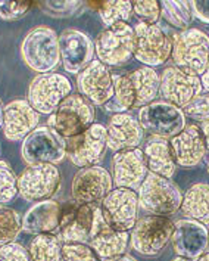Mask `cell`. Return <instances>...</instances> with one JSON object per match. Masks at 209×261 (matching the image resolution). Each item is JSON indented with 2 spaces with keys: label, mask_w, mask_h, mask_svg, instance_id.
<instances>
[{
  "label": "cell",
  "mask_w": 209,
  "mask_h": 261,
  "mask_svg": "<svg viewBox=\"0 0 209 261\" xmlns=\"http://www.w3.org/2000/svg\"><path fill=\"white\" fill-rule=\"evenodd\" d=\"M40 121V114L27 99H15L3 107V133L11 142H21L33 133Z\"/></svg>",
  "instance_id": "7402d4cb"
},
{
  "label": "cell",
  "mask_w": 209,
  "mask_h": 261,
  "mask_svg": "<svg viewBox=\"0 0 209 261\" xmlns=\"http://www.w3.org/2000/svg\"><path fill=\"white\" fill-rule=\"evenodd\" d=\"M200 80H202V86H203V90L209 93V67L208 69L205 71V74L200 77Z\"/></svg>",
  "instance_id": "b9f144b4"
},
{
  "label": "cell",
  "mask_w": 209,
  "mask_h": 261,
  "mask_svg": "<svg viewBox=\"0 0 209 261\" xmlns=\"http://www.w3.org/2000/svg\"><path fill=\"white\" fill-rule=\"evenodd\" d=\"M59 50L64 68L71 74H80L95 59V43L80 30L68 28L59 36Z\"/></svg>",
  "instance_id": "d6986e66"
},
{
  "label": "cell",
  "mask_w": 209,
  "mask_h": 261,
  "mask_svg": "<svg viewBox=\"0 0 209 261\" xmlns=\"http://www.w3.org/2000/svg\"><path fill=\"white\" fill-rule=\"evenodd\" d=\"M72 84L67 75L46 72L34 77L28 86L27 100L39 114L52 115L57 107L70 96Z\"/></svg>",
  "instance_id": "30bf717a"
},
{
  "label": "cell",
  "mask_w": 209,
  "mask_h": 261,
  "mask_svg": "<svg viewBox=\"0 0 209 261\" xmlns=\"http://www.w3.org/2000/svg\"><path fill=\"white\" fill-rule=\"evenodd\" d=\"M183 112L189 117L206 120L209 118V93H203L196 97L187 107L183 108Z\"/></svg>",
  "instance_id": "f35d334b"
},
{
  "label": "cell",
  "mask_w": 209,
  "mask_h": 261,
  "mask_svg": "<svg viewBox=\"0 0 209 261\" xmlns=\"http://www.w3.org/2000/svg\"><path fill=\"white\" fill-rule=\"evenodd\" d=\"M108 148L113 152L139 148L144 139V130L137 118L123 112L113 114L106 127Z\"/></svg>",
  "instance_id": "cb8c5ba5"
},
{
  "label": "cell",
  "mask_w": 209,
  "mask_h": 261,
  "mask_svg": "<svg viewBox=\"0 0 209 261\" xmlns=\"http://www.w3.org/2000/svg\"><path fill=\"white\" fill-rule=\"evenodd\" d=\"M95 117V108L85 97L80 93L70 95L49 117L47 125L68 140L92 127Z\"/></svg>",
  "instance_id": "52a82bcc"
},
{
  "label": "cell",
  "mask_w": 209,
  "mask_h": 261,
  "mask_svg": "<svg viewBox=\"0 0 209 261\" xmlns=\"http://www.w3.org/2000/svg\"><path fill=\"white\" fill-rule=\"evenodd\" d=\"M140 206L152 216L168 217L182 208V189L171 179L149 173L137 189Z\"/></svg>",
  "instance_id": "277c9868"
},
{
  "label": "cell",
  "mask_w": 209,
  "mask_h": 261,
  "mask_svg": "<svg viewBox=\"0 0 209 261\" xmlns=\"http://www.w3.org/2000/svg\"><path fill=\"white\" fill-rule=\"evenodd\" d=\"M171 58L174 67L202 77L209 67V36L197 28L184 30L174 39Z\"/></svg>",
  "instance_id": "5b68a950"
},
{
  "label": "cell",
  "mask_w": 209,
  "mask_h": 261,
  "mask_svg": "<svg viewBox=\"0 0 209 261\" xmlns=\"http://www.w3.org/2000/svg\"><path fill=\"white\" fill-rule=\"evenodd\" d=\"M199 127H200V130H202V135H203L205 143H206V148H208V151H209V118L203 120Z\"/></svg>",
  "instance_id": "60d3db41"
},
{
  "label": "cell",
  "mask_w": 209,
  "mask_h": 261,
  "mask_svg": "<svg viewBox=\"0 0 209 261\" xmlns=\"http://www.w3.org/2000/svg\"><path fill=\"white\" fill-rule=\"evenodd\" d=\"M143 153H144V160L149 168V173H155L167 179L174 177L177 164L174 161L168 139L151 136L144 143Z\"/></svg>",
  "instance_id": "4316f807"
},
{
  "label": "cell",
  "mask_w": 209,
  "mask_h": 261,
  "mask_svg": "<svg viewBox=\"0 0 209 261\" xmlns=\"http://www.w3.org/2000/svg\"><path fill=\"white\" fill-rule=\"evenodd\" d=\"M112 180L116 188L139 189L149 174L144 153L140 148L115 152L112 156Z\"/></svg>",
  "instance_id": "ffe728a7"
},
{
  "label": "cell",
  "mask_w": 209,
  "mask_h": 261,
  "mask_svg": "<svg viewBox=\"0 0 209 261\" xmlns=\"http://www.w3.org/2000/svg\"><path fill=\"white\" fill-rule=\"evenodd\" d=\"M108 148V132L103 124L95 123L85 132L67 140V156L77 167L98 165Z\"/></svg>",
  "instance_id": "5bb4252c"
},
{
  "label": "cell",
  "mask_w": 209,
  "mask_h": 261,
  "mask_svg": "<svg viewBox=\"0 0 209 261\" xmlns=\"http://www.w3.org/2000/svg\"><path fill=\"white\" fill-rule=\"evenodd\" d=\"M113 180L108 170L93 165L80 168L72 179V198L80 204L98 205L111 192Z\"/></svg>",
  "instance_id": "2e32d148"
},
{
  "label": "cell",
  "mask_w": 209,
  "mask_h": 261,
  "mask_svg": "<svg viewBox=\"0 0 209 261\" xmlns=\"http://www.w3.org/2000/svg\"><path fill=\"white\" fill-rule=\"evenodd\" d=\"M3 103H2V100H0V128H2V125H3Z\"/></svg>",
  "instance_id": "ee69618b"
},
{
  "label": "cell",
  "mask_w": 209,
  "mask_h": 261,
  "mask_svg": "<svg viewBox=\"0 0 209 261\" xmlns=\"http://www.w3.org/2000/svg\"><path fill=\"white\" fill-rule=\"evenodd\" d=\"M175 223L169 217L144 216L137 220L130 233V245L141 255L161 254L172 239Z\"/></svg>",
  "instance_id": "ba28073f"
},
{
  "label": "cell",
  "mask_w": 209,
  "mask_h": 261,
  "mask_svg": "<svg viewBox=\"0 0 209 261\" xmlns=\"http://www.w3.org/2000/svg\"><path fill=\"white\" fill-rule=\"evenodd\" d=\"M136 50V33L128 22H116L99 33L95 41V52L106 67L127 64Z\"/></svg>",
  "instance_id": "8992f818"
},
{
  "label": "cell",
  "mask_w": 209,
  "mask_h": 261,
  "mask_svg": "<svg viewBox=\"0 0 209 261\" xmlns=\"http://www.w3.org/2000/svg\"><path fill=\"white\" fill-rule=\"evenodd\" d=\"M87 244L98 254L100 260L108 261L127 254V248L130 245V233L115 230L105 221Z\"/></svg>",
  "instance_id": "484cf974"
},
{
  "label": "cell",
  "mask_w": 209,
  "mask_h": 261,
  "mask_svg": "<svg viewBox=\"0 0 209 261\" xmlns=\"http://www.w3.org/2000/svg\"><path fill=\"white\" fill-rule=\"evenodd\" d=\"M190 8L200 21L209 24V2H192Z\"/></svg>",
  "instance_id": "ab89813d"
},
{
  "label": "cell",
  "mask_w": 209,
  "mask_h": 261,
  "mask_svg": "<svg viewBox=\"0 0 209 261\" xmlns=\"http://www.w3.org/2000/svg\"><path fill=\"white\" fill-rule=\"evenodd\" d=\"M0 261H33L25 247L18 242H11L0 247Z\"/></svg>",
  "instance_id": "74e56055"
},
{
  "label": "cell",
  "mask_w": 209,
  "mask_h": 261,
  "mask_svg": "<svg viewBox=\"0 0 209 261\" xmlns=\"http://www.w3.org/2000/svg\"><path fill=\"white\" fill-rule=\"evenodd\" d=\"M62 205L55 199H46L29 206L22 217V230L31 234L55 233L61 226Z\"/></svg>",
  "instance_id": "d4e9b609"
},
{
  "label": "cell",
  "mask_w": 209,
  "mask_h": 261,
  "mask_svg": "<svg viewBox=\"0 0 209 261\" xmlns=\"http://www.w3.org/2000/svg\"><path fill=\"white\" fill-rule=\"evenodd\" d=\"M21 55L28 68L46 74L57 68L61 61L59 36L49 27L33 28L21 43Z\"/></svg>",
  "instance_id": "3957f363"
},
{
  "label": "cell",
  "mask_w": 209,
  "mask_h": 261,
  "mask_svg": "<svg viewBox=\"0 0 209 261\" xmlns=\"http://www.w3.org/2000/svg\"><path fill=\"white\" fill-rule=\"evenodd\" d=\"M77 87L92 105L105 107L113 97V74L100 61H93L78 74Z\"/></svg>",
  "instance_id": "ac0fdd59"
},
{
  "label": "cell",
  "mask_w": 209,
  "mask_h": 261,
  "mask_svg": "<svg viewBox=\"0 0 209 261\" xmlns=\"http://www.w3.org/2000/svg\"><path fill=\"white\" fill-rule=\"evenodd\" d=\"M136 50L134 58L144 67H159L172 55V41L159 25L139 22L134 27Z\"/></svg>",
  "instance_id": "9a60e30c"
},
{
  "label": "cell",
  "mask_w": 209,
  "mask_h": 261,
  "mask_svg": "<svg viewBox=\"0 0 209 261\" xmlns=\"http://www.w3.org/2000/svg\"><path fill=\"white\" fill-rule=\"evenodd\" d=\"M197 261H209V252H205L202 257H199V258H197Z\"/></svg>",
  "instance_id": "f6af8a7d"
},
{
  "label": "cell",
  "mask_w": 209,
  "mask_h": 261,
  "mask_svg": "<svg viewBox=\"0 0 209 261\" xmlns=\"http://www.w3.org/2000/svg\"><path fill=\"white\" fill-rule=\"evenodd\" d=\"M31 9V3L28 2H8L0 0V19L3 21H18L25 16Z\"/></svg>",
  "instance_id": "8d00e7d4"
},
{
  "label": "cell",
  "mask_w": 209,
  "mask_h": 261,
  "mask_svg": "<svg viewBox=\"0 0 209 261\" xmlns=\"http://www.w3.org/2000/svg\"><path fill=\"white\" fill-rule=\"evenodd\" d=\"M62 261H102L88 244H62Z\"/></svg>",
  "instance_id": "836d02e7"
},
{
  "label": "cell",
  "mask_w": 209,
  "mask_h": 261,
  "mask_svg": "<svg viewBox=\"0 0 209 261\" xmlns=\"http://www.w3.org/2000/svg\"><path fill=\"white\" fill-rule=\"evenodd\" d=\"M174 252L178 257L197 260L202 257L209 245V230L205 224L190 219L175 221V229L171 239Z\"/></svg>",
  "instance_id": "44dd1931"
},
{
  "label": "cell",
  "mask_w": 209,
  "mask_h": 261,
  "mask_svg": "<svg viewBox=\"0 0 209 261\" xmlns=\"http://www.w3.org/2000/svg\"><path fill=\"white\" fill-rule=\"evenodd\" d=\"M103 223L100 206L80 204L72 199L62 205L57 236L62 244H87Z\"/></svg>",
  "instance_id": "7a4b0ae2"
},
{
  "label": "cell",
  "mask_w": 209,
  "mask_h": 261,
  "mask_svg": "<svg viewBox=\"0 0 209 261\" xmlns=\"http://www.w3.org/2000/svg\"><path fill=\"white\" fill-rule=\"evenodd\" d=\"M28 252L33 261H62V241L55 233L36 234L28 245Z\"/></svg>",
  "instance_id": "f1b7e54d"
},
{
  "label": "cell",
  "mask_w": 209,
  "mask_h": 261,
  "mask_svg": "<svg viewBox=\"0 0 209 261\" xmlns=\"http://www.w3.org/2000/svg\"><path fill=\"white\" fill-rule=\"evenodd\" d=\"M39 6L44 14L55 18H65L77 12L81 8V3L80 2H40Z\"/></svg>",
  "instance_id": "d590c367"
},
{
  "label": "cell",
  "mask_w": 209,
  "mask_h": 261,
  "mask_svg": "<svg viewBox=\"0 0 209 261\" xmlns=\"http://www.w3.org/2000/svg\"><path fill=\"white\" fill-rule=\"evenodd\" d=\"M21 155L28 165L59 164L67 156V139L49 125L37 127L22 140Z\"/></svg>",
  "instance_id": "9c48e42d"
},
{
  "label": "cell",
  "mask_w": 209,
  "mask_h": 261,
  "mask_svg": "<svg viewBox=\"0 0 209 261\" xmlns=\"http://www.w3.org/2000/svg\"><path fill=\"white\" fill-rule=\"evenodd\" d=\"M139 195L133 189L115 188L100 202L105 221L112 229L130 232L139 220Z\"/></svg>",
  "instance_id": "7c38bea8"
},
{
  "label": "cell",
  "mask_w": 209,
  "mask_h": 261,
  "mask_svg": "<svg viewBox=\"0 0 209 261\" xmlns=\"http://www.w3.org/2000/svg\"><path fill=\"white\" fill-rule=\"evenodd\" d=\"M139 123L152 136L171 139L180 135L186 127V114L178 107L159 100L143 107L139 112Z\"/></svg>",
  "instance_id": "8fae6325"
},
{
  "label": "cell",
  "mask_w": 209,
  "mask_h": 261,
  "mask_svg": "<svg viewBox=\"0 0 209 261\" xmlns=\"http://www.w3.org/2000/svg\"><path fill=\"white\" fill-rule=\"evenodd\" d=\"M133 14L139 18L140 22L154 25L161 16V2L156 0L133 2Z\"/></svg>",
  "instance_id": "e575fe53"
},
{
  "label": "cell",
  "mask_w": 209,
  "mask_h": 261,
  "mask_svg": "<svg viewBox=\"0 0 209 261\" xmlns=\"http://www.w3.org/2000/svg\"><path fill=\"white\" fill-rule=\"evenodd\" d=\"M202 80L197 75H190L177 67H168L162 71L159 95L165 102L184 108L202 95Z\"/></svg>",
  "instance_id": "e0dca14e"
},
{
  "label": "cell",
  "mask_w": 209,
  "mask_h": 261,
  "mask_svg": "<svg viewBox=\"0 0 209 261\" xmlns=\"http://www.w3.org/2000/svg\"><path fill=\"white\" fill-rule=\"evenodd\" d=\"M182 213L186 219L209 224V185L196 183L183 195Z\"/></svg>",
  "instance_id": "83f0119b"
},
{
  "label": "cell",
  "mask_w": 209,
  "mask_h": 261,
  "mask_svg": "<svg viewBox=\"0 0 209 261\" xmlns=\"http://www.w3.org/2000/svg\"><path fill=\"white\" fill-rule=\"evenodd\" d=\"M208 173H209V161H208Z\"/></svg>",
  "instance_id": "7dc6e473"
},
{
  "label": "cell",
  "mask_w": 209,
  "mask_h": 261,
  "mask_svg": "<svg viewBox=\"0 0 209 261\" xmlns=\"http://www.w3.org/2000/svg\"><path fill=\"white\" fill-rule=\"evenodd\" d=\"M113 97L105 110L123 114L151 105L159 95L161 75L151 67H141L123 75H113Z\"/></svg>",
  "instance_id": "6da1fadb"
},
{
  "label": "cell",
  "mask_w": 209,
  "mask_h": 261,
  "mask_svg": "<svg viewBox=\"0 0 209 261\" xmlns=\"http://www.w3.org/2000/svg\"><path fill=\"white\" fill-rule=\"evenodd\" d=\"M108 261H137L133 255H130V254H124V255H120V257H116V258H112V260Z\"/></svg>",
  "instance_id": "7bdbcfd3"
},
{
  "label": "cell",
  "mask_w": 209,
  "mask_h": 261,
  "mask_svg": "<svg viewBox=\"0 0 209 261\" xmlns=\"http://www.w3.org/2000/svg\"><path fill=\"white\" fill-rule=\"evenodd\" d=\"M16 195H19L18 176L15 174L11 165L0 160V205L12 202Z\"/></svg>",
  "instance_id": "d6a6232c"
},
{
  "label": "cell",
  "mask_w": 209,
  "mask_h": 261,
  "mask_svg": "<svg viewBox=\"0 0 209 261\" xmlns=\"http://www.w3.org/2000/svg\"><path fill=\"white\" fill-rule=\"evenodd\" d=\"M175 164L182 168H193L202 163L208 148L199 125H186L180 135L169 140Z\"/></svg>",
  "instance_id": "603a6c76"
},
{
  "label": "cell",
  "mask_w": 209,
  "mask_h": 261,
  "mask_svg": "<svg viewBox=\"0 0 209 261\" xmlns=\"http://www.w3.org/2000/svg\"><path fill=\"white\" fill-rule=\"evenodd\" d=\"M171 261H195V260H189V258H184V257H178V255H177V257H174Z\"/></svg>",
  "instance_id": "bcb514c9"
},
{
  "label": "cell",
  "mask_w": 209,
  "mask_h": 261,
  "mask_svg": "<svg viewBox=\"0 0 209 261\" xmlns=\"http://www.w3.org/2000/svg\"><path fill=\"white\" fill-rule=\"evenodd\" d=\"M96 8L100 15L102 22L108 27H112L116 22H128L133 14V3L131 2H102L92 5Z\"/></svg>",
  "instance_id": "f546056e"
},
{
  "label": "cell",
  "mask_w": 209,
  "mask_h": 261,
  "mask_svg": "<svg viewBox=\"0 0 209 261\" xmlns=\"http://www.w3.org/2000/svg\"><path fill=\"white\" fill-rule=\"evenodd\" d=\"M22 230V220L18 211L8 205H0V247L15 242Z\"/></svg>",
  "instance_id": "1f68e13d"
},
{
  "label": "cell",
  "mask_w": 209,
  "mask_h": 261,
  "mask_svg": "<svg viewBox=\"0 0 209 261\" xmlns=\"http://www.w3.org/2000/svg\"><path fill=\"white\" fill-rule=\"evenodd\" d=\"M61 171L53 164L28 165L18 176V191L27 202L52 199L61 186Z\"/></svg>",
  "instance_id": "4fadbf2b"
},
{
  "label": "cell",
  "mask_w": 209,
  "mask_h": 261,
  "mask_svg": "<svg viewBox=\"0 0 209 261\" xmlns=\"http://www.w3.org/2000/svg\"><path fill=\"white\" fill-rule=\"evenodd\" d=\"M161 14L167 19L168 24L180 30H189L192 22V8L187 2H162L161 3Z\"/></svg>",
  "instance_id": "4dcf8cb0"
}]
</instances>
